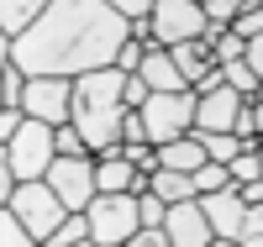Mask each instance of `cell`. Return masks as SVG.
Masks as SVG:
<instances>
[{
    "label": "cell",
    "mask_w": 263,
    "mask_h": 247,
    "mask_svg": "<svg viewBox=\"0 0 263 247\" xmlns=\"http://www.w3.org/2000/svg\"><path fill=\"white\" fill-rule=\"evenodd\" d=\"M132 37V16L111 0H53L21 37H6V53L27 74H90L116 63L121 42Z\"/></svg>",
    "instance_id": "obj_1"
},
{
    "label": "cell",
    "mask_w": 263,
    "mask_h": 247,
    "mask_svg": "<svg viewBox=\"0 0 263 247\" xmlns=\"http://www.w3.org/2000/svg\"><path fill=\"white\" fill-rule=\"evenodd\" d=\"M126 74L116 63H105V69H90L74 79V126L84 131V142L90 153H116L121 147V121H126Z\"/></svg>",
    "instance_id": "obj_2"
},
{
    "label": "cell",
    "mask_w": 263,
    "mask_h": 247,
    "mask_svg": "<svg viewBox=\"0 0 263 247\" xmlns=\"http://www.w3.org/2000/svg\"><path fill=\"white\" fill-rule=\"evenodd\" d=\"M84 211H90L95 247H121V242L137 237V226H142V200H137V189H100Z\"/></svg>",
    "instance_id": "obj_3"
},
{
    "label": "cell",
    "mask_w": 263,
    "mask_h": 247,
    "mask_svg": "<svg viewBox=\"0 0 263 247\" xmlns=\"http://www.w3.org/2000/svg\"><path fill=\"white\" fill-rule=\"evenodd\" d=\"M0 158L16 168V179H48V168L58 158V126L42 116H27V126L11 142H0Z\"/></svg>",
    "instance_id": "obj_4"
},
{
    "label": "cell",
    "mask_w": 263,
    "mask_h": 247,
    "mask_svg": "<svg viewBox=\"0 0 263 247\" xmlns=\"http://www.w3.org/2000/svg\"><path fill=\"white\" fill-rule=\"evenodd\" d=\"M195 110H200V89H153L142 105L147 137L163 147L174 137H184V131H195Z\"/></svg>",
    "instance_id": "obj_5"
},
{
    "label": "cell",
    "mask_w": 263,
    "mask_h": 247,
    "mask_svg": "<svg viewBox=\"0 0 263 247\" xmlns=\"http://www.w3.org/2000/svg\"><path fill=\"white\" fill-rule=\"evenodd\" d=\"M6 205H16V211H21V221L32 226V237H37V242H48V237L63 226V216H69L63 195L48 184V179H21L16 195L6 200Z\"/></svg>",
    "instance_id": "obj_6"
},
{
    "label": "cell",
    "mask_w": 263,
    "mask_h": 247,
    "mask_svg": "<svg viewBox=\"0 0 263 247\" xmlns=\"http://www.w3.org/2000/svg\"><path fill=\"white\" fill-rule=\"evenodd\" d=\"M48 184L63 195L69 211H84L90 200L100 195V179H95V153H58L53 168H48Z\"/></svg>",
    "instance_id": "obj_7"
},
{
    "label": "cell",
    "mask_w": 263,
    "mask_h": 247,
    "mask_svg": "<svg viewBox=\"0 0 263 247\" xmlns=\"http://www.w3.org/2000/svg\"><path fill=\"white\" fill-rule=\"evenodd\" d=\"M147 21H153V42L174 48V42L205 37V27H211V11L200 6V0H158Z\"/></svg>",
    "instance_id": "obj_8"
},
{
    "label": "cell",
    "mask_w": 263,
    "mask_h": 247,
    "mask_svg": "<svg viewBox=\"0 0 263 247\" xmlns=\"http://www.w3.org/2000/svg\"><path fill=\"white\" fill-rule=\"evenodd\" d=\"M21 105H27V116H42V121H74V79L69 74H27V95H21Z\"/></svg>",
    "instance_id": "obj_9"
},
{
    "label": "cell",
    "mask_w": 263,
    "mask_h": 247,
    "mask_svg": "<svg viewBox=\"0 0 263 247\" xmlns=\"http://www.w3.org/2000/svg\"><path fill=\"white\" fill-rule=\"evenodd\" d=\"M163 226H168V242H174V247H205V242H216V226H211V216H205V200H200V195L174 200Z\"/></svg>",
    "instance_id": "obj_10"
},
{
    "label": "cell",
    "mask_w": 263,
    "mask_h": 247,
    "mask_svg": "<svg viewBox=\"0 0 263 247\" xmlns=\"http://www.w3.org/2000/svg\"><path fill=\"white\" fill-rule=\"evenodd\" d=\"M205 200V216H211V226H216V242H242V226H248V195L237 189V184H227V189H211V195H200Z\"/></svg>",
    "instance_id": "obj_11"
},
{
    "label": "cell",
    "mask_w": 263,
    "mask_h": 247,
    "mask_svg": "<svg viewBox=\"0 0 263 247\" xmlns=\"http://www.w3.org/2000/svg\"><path fill=\"white\" fill-rule=\"evenodd\" d=\"M248 95L232 84H216V89H200V110H195V131H232L237 116H242Z\"/></svg>",
    "instance_id": "obj_12"
},
{
    "label": "cell",
    "mask_w": 263,
    "mask_h": 247,
    "mask_svg": "<svg viewBox=\"0 0 263 247\" xmlns=\"http://www.w3.org/2000/svg\"><path fill=\"white\" fill-rule=\"evenodd\" d=\"M153 89H195L190 79H184V69L174 63V53L163 48V42H147V58H142V69H137Z\"/></svg>",
    "instance_id": "obj_13"
},
{
    "label": "cell",
    "mask_w": 263,
    "mask_h": 247,
    "mask_svg": "<svg viewBox=\"0 0 263 247\" xmlns=\"http://www.w3.org/2000/svg\"><path fill=\"white\" fill-rule=\"evenodd\" d=\"M205 158H211V153H205V137H200V131H184V137H174V142L158 147V163H163V168H184V174H195Z\"/></svg>",
    "instance_id": "obj_14"
},
{
    "label": "cell",
    "mask_w": 263,
    "mask_h": 247,
    "mask_svg": "<svg viewBox=\"0 0 263 247\" xmlns=\"http://www.w3.org/2000/svg\"><path fill=\"white\" fill-rule=\"evenodd\" d=\"M168 53H174V63H179V69H184V79H190V84H200V79H205V74L216 69V53H211V42H205V37L174 42Z\"/></svg>",
    "instance_id": "obj_15"
},
{
    "label": "cell",
    "mask_w": 263,
    "mask_h": 247,
    "mask_svg": "<svg viewBox=\"0 0 263 247\" xmlns=\"http://www.w3.org/2000/svg\"><path fill=\"white\" fill-rule=\"evenodd\" d=\"M48 6H53V0H0V32H6V37H21Z\"/></svg>",
    "instance_id": "obj_16"
},
{
    "label": "cell",
    "mask_w": 263,
    "mask_h": 247,
    "mask_svg": "<svg viewBox=\"0 0 263 247\" xmlns=\"http://www.w3.org/2000/svg\"><path fill=\"white\" fill-rule=\"evenodd\" d=\"M84 242H95V232H90V211H69V216H63V226L48 237V247H84Z\"/></svg>",
    "instance_id": "obj_17"
},
{
    "label": "cell",
    "mask_w": 263,
    "mask_h": 247,
    "mask_svg": "<svg viewBox=\"0 0 263 247\" xmlns=\"http://www.w3.org/2000/svg\"><path fill=\"white\" fill-rule=\"evenodd\" d=\"M221 74H227V84H232V89H242L248 100H258V89H263V74L253 69L248 58H232V63H221Z\"/></svg>",
    "instance_id": "obj_18"
},
{
    "label": "cell",
    "mask_w": 263,
    "mask_h": 247,
    "mask_svg": "<svg viewBox=\"0 0 263 247\" xmlns=\"http://www.w3.org/2000/svg\"><path fill=\"white\" fill-rule=\"evenodd\" d=\"M21 95H27V69L6 53V69H0V105H21Z\"/></svg>",
    "instance_id": "obj_19"
},
{
    "label": "cell",
    "mask_w": 263,
    "mask_h": 247,
    "mask_svg": "<svg viewBox=\"0 0 263 247\" xmlns=\"http://www.w3.org/2000/svg\"><path fill=\"white\" fill-rule=\"evenodd\" d=\"M227 184H237V179H232V163H216V158H205L200 168H195V189H200V195H211V189H227Z\"/></svg>",
    "instance_id": "obj_20"
},
{
    "label": "cell",
    "mask_w": 263,
    "mask_h": 247,
    "mask_svg": "<svg viewBox=\"0 0 263 247\" xmlns=\"http://www.w3.org/2000/svg\"><path fill=\"white\" fill-rule=\"evenodd\" d=\"M200 137H205V153H211V158H216V163H232V158H237V153H242V147H248L242 137H237V131H200Z\"/></svg>",
    "instance_id": "obj_21"
},
{
    "label": "cell",
    "mask_w": 263,
    "mask_h": 247,
    "mask_svg": "<svg viewBox=\"0 0 263 247\" xmlns=\"http://www.w3.org/2000/svg\"><path fill=\"white\" fill-rule=\"evenodd\" d=\"M0 237H6L11 247H27V242H37V237H32V226L21 221V211H16V205H0Z\"/></svg>",
    "instance_id": "obj_22"
},
{
    "label": "cell",
    "mask_w": 263,
    "mask_h": 247,
    "mask_svg": "<svg viewBox=\"0 0 263 247\" xmlns=\"http://www.w3.org/2000/svg\"><path fill=\"white\" fill-rule=\"evenodd\" d=\"M211 53H216V63H232V58H248V37L237 32V27H227L221 37L211 42Z\"/></svg>",
    "instance_id": "obj_23"
},
{
    "label": "cell",
    "mask_w": 263,
    "mask_h": 247,
    "mask_svg": "<svg viewBox=\"0 0 263 247\" xmlns=\"http://www.w3.org/2000/svg\"><path fill=\"white\" fill-rule=\"evenodd\" d=\"M232 179H237V184H248V179H263V153H258V147H242V153L232 158Z\"/></svg>",
    "instance_id": "obj_24"
},
{
    "label": "cell",
    "mask_w": 263,
    "mask_h": 247,
    "mask_svg": "<svg viewBox=\"0 0 263 247\" xmlns=\"http://www.w3.org/2000/svg\"><path fill=\"white\" fill-rule=\"evenodd\" d=\"M142 58H147V42H142V37H126L121 53H116V69H121V74H137Z\"/></svg>",
    "instance_id": "obj_25"
},
{
    "label": "cell",
    "mask_w": 263,
    "mask_h": 247,
    "mask_svg": "<svg viewBox=\"0 0 263 247\" xmlns=\"http://www.w3.org/2000/svg\"><path fill=\"white\" fill-rule=\"evenodd\" d=\"M232 27L242 32V37H258V32H263V6H258V0H248V6L232 16Z\"/></svg>",
    "instance_id": "obj_26"
},
{
    "label": "cell",
    "mask_w": 263,
    "mask_h": 247,
    "mask_svg": "<svg viewBox=\"0 0 263 247\" xmlns=\"http://www.w3.org/2000/svg\"><path fill=\"white\" fill-rule=\"evenodd\" d=\"M242 247H263V200H253L248 226H242Z\"/></svg>",
    "instance_id": "obj_27"
},
{
    "label": "cell",
    "mask_w": 263,
    "mask_h": 247,
    "mask_svg": "<svg viewBox=\"0 0 263 247\" xmlns=\"http://www.w3.org/2000/svg\"><path fill=\"white\" fill-rule=\"evenodd\" d=\"M200 6L211 11V21H232L237 11H242V6H248V0H200Z\"/></svg>",
    "instance_id": "obj_28"
},
{
    "label": "cell",
    "mask_w": 263,
    "mask_h": 247,
    "mask_svg": "<svg viewBox=\"0 0 263 247\" xmlns=\"http://www.w3.org/2000/svg\"><path fill=\"white\" fill-rule=\"evenodd\" d=\"M111 6H116L121 16H132V21H137V16H153V6H158V0H111Z\"/></svg>",
    "instance_id": "obj_29"
},
{
    "label": "cell",
    "mask_w": 263,
    "mask_h": 247,
    "mask_svg": "<svg viewBox=\"0 0 263 247\" xmlns=\"http://www.w3.org/2000/svg\"><path fill=\"white\" fill-rule=\"evenodd\" d=\"M248 63L263 74V32H258V37H248Z\"/></svg>",
    "instance_id": "obj_30"
},
{
    "label": "cell",
    "mask_w": 263,
    "mask_h": 247,
    "mask_svg": "<svg viewBox=\"0 0 263 247\" xmlns=\"http://www.w3.org/2000/svg\"><path fill=\"white\" fill-rule=\"evenodd\" d=\"M253 116H258V137H263V100H253Z\"/></svg>",
    "instance_id": "obj_31"
},
{
    "label": "cell",
    "mask_w": 263,
    "mask_h": 247,
    "mask_svg": "<svg viewBox=\"0 0 263 247\" xmlns=\"http://www.w3.org/2000/svg\"><path fill=\"white\" fill-rule=\"evenodd\" d=\"M258 100H263V89H258Z\"/></svg>",
    "instance_id": "obj_32"
},
{
    "label": "cell",
    "mask_w": 263,
    "mask_h": 247,
    "mask_svg": "<svg viewBox=\"0 0 263 247\" xmlns=\"http://www.w3.org/2000/svg\"><path fill=\"white\" fill-rule=\"evenodd\" d=\"M258 6H263V0H258Z\"/></svg>",
    "instance_id": "obj_33"
},
{
    "label": "cell",
    "mask_w": 263,
    "mask_h": 247,
    "mask_svg": "<svg viewBox=\"0 0 263 247\" xmlns=\"http://www.w3.org/2000/svg\"><path fill=\"white\" fill-rule=\"evenodd\" d=\"M258 153H263V147H258Z\"/></svg>",
    "instance_id": "obj_34"
}]
</instances>
